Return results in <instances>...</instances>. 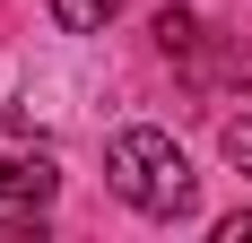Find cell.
Listing matches in <instances>:
<instances>
[{
  "label": "cell",
  "instance_id": "6da1fadb",
  "mask_svg": "<svg viewBox=\"0 0 252 243\" xmlns=\"http://www.w3.org/2000/svg\"><path fill=\"white\" fill-rule=\"evenodd\" d=\"M104 182L139 209V217H191V200H200V182H191V156H183L165 130H122V139L104 148Z\"/></svg>",
  "mask_w": 252,
  "mask_h": 243
},
{
  "label": "cell",
  "instance_id": "7a4b0ae2",
  "mask_svg": "<svg viewBox=\"0 0 252 243\" xmlns=\"http://www.w3.org/2000/svg\"><path fill=\"white\" fill-rule=\"evenodd\" d=\"M157 52L174 61V78L191 96H244L252 87V44L209 26V18H191V9H157Z\"/></svg>",
  "mask_w": 252,
  "mask_h": 243
},
{
  "label": "cell",
  "instance_id": "3957f363",
  "mask_svg": "<svg viewBox=\"0 0 252 243\" xmlns=\"http://www.w3.org/2000/svg\"><path fill=\"white\" fill-rule=\"evenodd\" d=\"M52 182H61V174H52L44 156H0V209H44Z\"/></svg>",
  "mask_w": 252,
  "mask_h": 243
},
{
  "label": "cell",
  "instance_id": "277c9868",
  "mask_svg": "<svg viewBox=\"0 0 252 243\" xmlns=\"http://www.w3.org/2000/svg\"><path fill=\"white\" fill-rule=\"evenodd\" d=\"M44 9L70 26V35H96V26H113V9H122V0H44Z\"/></svg>",
  "mask_w": 252,
  "mask_h": 243
},
{
  "label": "cell",
  "instance_id": "5b68a950",
  "mask_svg": "<svg viewBox=\"0 0 252 243\" xmlns=\"http://www.w3.org/2000/svg\"><path fill=\"white\" fill-rule=\"evenodd\" d=\"M226 165H244V174H252V113H244V122H226Z\"/></svg>",
  "mask_w": 252,
  "mask_h": 243
},
{
  "label": "cell",
  "instance_id": "8992f818",
  "mask_svg": "<svg viewBox=\"0 0 252 243\" xmlns=\"http://www.w3.org/2000/svg\"><path fill=\"white\" fill-rule=\"evenodd\" d=\"M252 235V209H235V217H218V243H244Z\"/></svg>",
  "mask_w": 252,
  "mask_h": 243
}]
</instances>
